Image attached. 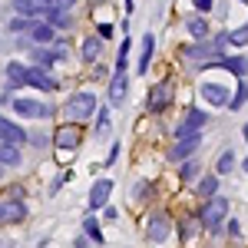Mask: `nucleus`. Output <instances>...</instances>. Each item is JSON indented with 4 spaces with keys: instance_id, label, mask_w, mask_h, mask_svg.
<instances>
[{
    "instance_id": "nucleus-1",
    "label": "nucleus",
    "mask_w": 248,
    "mask_h": 248,
    "mask_svg": "<svg viewBox=\"0 0 248 248\" xmlns=\"http://www.w3.org/2000/svg\"><path fill=\"white\" fill-rule=\"evenodd\" d=\"M225 218H229V199H225V195L205 199V205L199 209V225H202V229H209V232H215Z\"/></svg>"
},
{
    "instance_id": "nucleus-2",
    "label": "nucleus",
    "mask_w": 248,
    "mask_h": 248,
    "mask_svg": "<svg viewBox=\"0 0 248 248\" xmlns=\"http://www.w3.org/2000/svg\"><path fill=\"white\" fill-rule=\"evenodd\" d=\"M212 123V116L205 109H189L186 119L175 126V139H192V136H202V129Z\"/></svg>"
},
{
    "instance_id": "nucleus-3",
    "label": "nucleus",
    "mask_w": 248,
    "mask_h": 248,
    "mask_svg": "<svg viewBox=\"0 0 248 248\" xmlns=\"http://www.w3.org/2000/svg\"><path fill=\"white\" fill-rule=\"evenodd\" d=\"M96 113V96L93 93H77L66 99V116L73 119V123H79V119H86V116Z\"/></svg>"
},
{
    "instance_id": "nucleus-4",
    "label": "nucleus",
    "mask_w": 248,
    "mask_h": 248,
    "mask_svg": "<svg viewBox=\"0 0 248 248\" xmlns=\"http://www.w3.org/2000/svg\"><path fill=\"white\" fill-rule=\"evenodd\" d=\"M14 10L27 20H50V14L57 7H50L46 0H14Z\"/></svg>"
},
{
    "instance_id": "nucleus-5",
    "label": "nucleus",
    "mask_w": 248,
    "mask_h": 248,
    "mask_svg": "<svg viewBox=\"0 0 248 248\" xmlns=\"http://www.w3.org/2000/svg\"><path fill=\"white\" fill-rule=\"evenodd\" d=\"M126 93H129V77H126V70H116L109 79V106H123Z\"/></svg>"
},
{
    "instance_id": "nucleus-6",
    "label": "nucleus",
    "mask_w": 248,
    "mask_h": 248,
    "mask_svg": "<svg viewBox=\"0 0 248 248\" xmlns=\"http://www.w3.org/2000/svg\"><path fill=\"white\" fill-rule=\"evenodd\" d=\"M27 218V205L20 199H0V225L7 222H23Z\"/></svg>"
},
{
    "instance_id": "nucleus-7",
    "label": "nucleus",
    "mask_w": 248,
    "mask_h": 248,
    "mask_svg": "<svg viewBox=\"0 0 248 248\" xmlns=\"http://www.w3.org/2000/svg\"><path fill=\"white\" fill-rule=\"evenodd\" d=\"M199 142H202V136H192V139H175V146L169 149V159H172V162H189L192 153L199 149Z\"/></svg>"
},
{
    "instance_id": "nucleus-8",
    "label": "nucleus",
    "mask_w": 248,
    "mask_h": 248,
    "mask_svg": "<svg viewBox=\"0 0 248 248\" xmlns=\"http://www.w3.org/2000/svg\"><path fill=\"white\" fill-rule=\"evenodd\" d=\"M14 109L20 116H27V119H40V116H50V106L46 103H40V99H14Z\"/></svg>"
},
{
    "instance_id": "nucleus-9",
    "label": "nucleus",
    "mask_w": 248,
    "mask_h": 248,
    "mask_svg": "<svg viewBox=\"0 0 248 248\" xmlns=\"http://www.w3.org/2000/svg\"><path fill=\"white\" fill-rule=\"evenodd\" d=\"M27 83L37 86V90H43V93H53V90H57V79L50 77V70H43V66H30V70H27Z\"/></svg>"
},
{
    "instance_id": "nucleus-10",
    "label": "nucleus",
    "mask_w": 248,
    "mask_h": 248,
    "mask_svg": "<svg viewBox=\"0 0 248 248\" xmlns=\"http://www.w3.org/2000/svg\"><path fill=\"white\" fill-rule=\"evenodd\" d=\"M109 192H113V179H99V182H93V189H90V212L103 209V205L109 202Z\"/></svg>"
},
{
    "instance_id": "nucleus-11",
    "label": "nucleus",
    "mask_w": 248,
    "mask_h": 248,
    "mask_svg": "<svg viewBox=\"0 0 248 248\" xmlns=\"http://www.w3.org/2000/svg\"><path fill=\"white\" fill-rule=\"evenodd\" d=\"M169 103H172V83H159V86H153L149 96H146V106H149V109H166Z\"/></svg>"
},
{
    "instance_id": "nucleus-12",
    "label": "nucleus",
    "mask_w": 248,
    "mask_h": 248,
    "mask_svg": "<svg viewBox=\"0 0 248 248\" xmlns=\"http://www.w3.org/2000/svg\"><path fill=\"white\" fill-rule=\"evenodd\" d=\"M0 142L23 146V142H27V133H23V126H17V123H10V119H3V116H0Z\"/></svg>"
},
{
    "instance_id": "nucleus-13",
    "label": "nucleus",
    "mask_w": 248,
    "mask_h": 248,
    "mask_svg": "<svg viewBox=\"0 0 248 248\" xmlns=\"http://www.w3.org/2000/svg\"><path fill=\"white\" fill-rule=\"evenodd\" d=\"M53 146L63 149V153L77 149V146H79V129H77V126H60L57 136H53Z\"/></svg>"
},
{
    "instance_id": "nucleus-14",
    "label": "nucleus",
    "mask_w": 248,
    "mask_h": 248,
    "mask_svg": "<svg viewBox=\"0 0 248 248\" xmlns=\"http://www.w3.org/2000/svg\"><path fill=\"white\" fill-rule=\"evenodd\" d=\"M209 66H222V70H232L235 77H245L248 73V57H218L212 60V63H205V70Z\"/></svg>"
},
{
    "instance_id": "nucleus-15",
    "label": "nucleus",
    "mask_w": 248,
    "mask_h": 248,
    "mask_svg": "<svg viewBox=\"0 0 248 248\" xmlns=\"http://www.w3.org/2000/svg\"><path fill=\"white\" fill-rule=\"evenodd\" d=\"M199 93H202V99H209L212 106H229V90H225V86H218V83H202V90H199Z\"/></svg>"
},
{
    "instance_id": "nucleus-16",
    "label": "nucleus",
    "mask_w": 248,
    "mask_h": 248,
    "mask_svg": "<svg viewBox=\"0 0 248 248\" xmlns=\"http://www.w3.org/2000/svg\"><path fill=\"white\" fill-rule=\"evenodd\" d=\"M182 53L189 60H205V63H212V60H218L222 50H218V46H209V43H195V46H186Z\"/></svg>"
},
{
    "instance_id": "nucleus-17",
    "label": "nucleus",
    "mask_w": 248,
    "mask_h": 248,
    "mask_svg": "<svg viewBox=\"0 0 248 248\" xmlns=\"http://www.w3.org/2000/svg\"><path fill=\"white\" fill-rule=\"evenodd\" d=\"M146 232H149L153 242H166V238H169V218H166V215H153L149 225H146Z\"/></svg>"
},
{
    "instance_id": "nucleus-18",
    "label": "nucleus",
    "mask_w": 248,
    "mask_h": 248,
    "mask_svg": "<svg viewBox=\"0 0 248 248\" xmlns=\"http://www.w3.org/2000/svg\"><path fill=\"white\" fill-rule=\"evenodd\" d=\"M30 37H33V43H37V46L53 43V27H50V23H43V20H37V23L30 27Z\"/></svg>"
},
{
    "instance_id": "nucleus-19",
    "label": "nucleus",
    "mask_w": 248,
    "mask_h": 248,
    "mask_svg": "<svg viewBox=\"0 0 248 248\" xmlns=\"http://www.w3.org/2000/svg\"><path fill=\"white\" fill-rule=\"evenodd\" d=\"M153 53H155V37H153V30L142 37V57H139V73H146L149 70V60H153Z\"/></svg>"
},
{
    "instance_id": "nucleus-20",
    "label": "nucleus",
    "mask_w": 248,
    "mask_h": 248,
    "mask_svg": "<svg viewBox=\"0 0 248 248\" xmlns=\"http://www.w3.org/2000/svg\"><path fill=\"white\" fill-rule=\"evenodd\" d=\"M0 166H20V146L0 142Z\"/></svg>"
},
{
    "instance_id": "nucleus-21",
    "label": "nucleus",
    "mask_w": 248,
    "mask_h": 248,
    "mask_svg": "<svg viewBox=\"0 0 248 248\" xmlns=\"http://www.w3.org/2000/svg\"><path fill=\"white\" fill-rule=\"evenodd\" d=\"M27 70H30V66H23V63H10V66H7V83H10V86H23V83H27Z\"/></svg>"
},
{
    "instance_id": "nucleus-22",
    "label": "nucleus",
    "mask_w": 248,
    "mask_h": 248,
    "mask_svg": "<svg viewBox=\"0 0 248 248\" xmlns=\"http://www.w3.org/2000/svg\"><path fill=\"white\" fill-rule=\"evenodd\" d=\"M99 53H103V43H99V37H86V40H83V60H86V63H93Z\"/></svg>"
},
{
    "instance_id": "nucleus-23",
    "label": "nucleus",
    "mask_w": 248,
    "mask_h": 248,
    "mask_svg": "<svg viewBox=\"0 0 248 248\" xmlns=\"http://www.w3.org/2000/svg\"><path fill=\"white\" fill-rule=\"evenodd\" d=\"M186 30H189L192 37H199V40L209 37V23H205L202 17H189V20H186Z\"/></svg>"
},
{
    "instance_id": "nucleus-24",
    "label": "nucleus",
    "mask_w": 248,
    "mask_h": 248,
    "mask_svg": "<svg viewBox=\"0 0 248 248\" xmlns=\"http://www.w3.org/2000/svg\"><path fill=\"white\" fill-rule=\"evenodd\" d=\"M199 195H202V199H215V195H218V175H205V179L199 182Z\"/></svg>"
},
{
    "instance_id": "nucleus-25",
    "label": "nucleus",
    "mask_w": 248,
    "mask_h": 248,
    "mask_svg": "<svg viewBox=\"0 0 248 248\" xmlns=\"http://www.w3.org/2000/svg\"><path fill=\"white\" fill-rule=\"evenodd\" d=\"M43 23H50L53 30H66L73 20H70V14H66V10H53V14H50V20H43Z\"/></svg>"
},
{
    "instance_id": "nucleus-26",
    "label": "nucleus",
    "mask_w": 248,
    "mask_h": 248,
    "mask_svg": "<svg viewBox=\"0 0 248 248\" xmlns=\"http://www.w3.org/2000/svg\"><path fill=\"white\" fill-rule=\"evenodd\" d=\"M245 103H248V83H242V86L235 90V96L229 99V109H232V113H238V109H242Z\"/></svg>"
},
{
    "instance_id": "nucleus-27",
    "label": "nucleus",
    "mask_w": 248,
    "mask_h": 248,
    "mask_svg": "<svg viewBox=\"0 0 248 248\" xmlns=\"http://www.w3.org/2000/svg\"><path fill=\"white\" fill-rule=\"evenodd\" d=\"M83 232L90 235V242H96V245H103V232H99V225H96V218L90 215L86 222H83Z\"/></svg>"
},
{
    "instance_id": "nucleus-28",
    "label": "nucleus",
    "mask_w": 248,
    "mask_h": 248,
    "mask_svg": "<svg viewBox=\"0 0 248 248\" xmlns=\"http://www.w3.org/2000/svg\"><path fill=\"white\" fill-rule=\"evenodd\" d=\"M57 57H60V53H46V50H40V46H33V60H37V66H43V70H50Z\"/></svg>"
},
{
    "instance_id": "nucleus-29",
    "label": "nucleus",
    "mask_w": 248,
    "mask_h": 248,
    "mask_svg": "<svg viewBox=\"0 0 248 248\" xmlns=\"http://www.w3.org/2000/svg\"><path fill=\"white\" fill-rule=\"evenodd\" d=\"M215 169H218V175H229V172L235 169V153H222V155H218V166H215Z\"/></svg>"
},
{
    "instance_id": "nucleus-30",
    "label": "nucleus",
    "mask_w": 248,
    "mask_h": 248,
    "mask_svg": "<svg viewBox=\"0 0 248 248\" xmlns=\"http://www.w3.org/2000/svg\"><path fill=\"white\" fill-rule=\"evenodd\" d=\"M195 175H199V162H195V159L182 162V169H179V179H186V182H189V179H195Z\"/></svg>"
},
{
    "instance_id": "nucleus-31",
    "label": "nucleus",
    "mask_w": 248,
    "mask_h": 248,
    "mask_svg": "<svg viewBox=\"0 0 248 248\" xmlns=\"http://www.w3.org/2000/svg\"><path fill=\"white\" fill-rule=\"evenodd\" d=\"M129 46H133V43H129V37H126L123 46H119V57H116V70H126V63H129Z\"/></svg>"
},
{
    "instance_id": "nucleus-32",
    "label": "nucleus",
    "mask_w": 248,
    "mask_h": 248,
    "mask_svg": "<svg viewBox=\"0 0 248 248\" xmlns=\"http://www.w3.org/2000/svg\"><path fill=\"white\" fill-rule=\"evenodd\" d=\"M229 40H232V46H245V43H248V23H245V27H238V30H232Z\"/></svg>"
},
{
    "instance_id": "nucleus-33",
    "label": "nucleus",
    "mask_w": 248,
    "mask_h": 248,
    "mask_svg": "<svg viewBox=\"0 0 248 248\" xmlns=\"http://www.w3.org/2000/svg\"><path fill=\"white\" fill-rule=\"evenodd\" d=\"M109 129V109H99V116H96V133H106Z\"/></svg>"
},
{
    "instance_id": "nucleus-34",
    "label": "nucleus",
    "mask_w": 248,
    "mask_h": 248,
    "mask_svg": "<svg viewBox=\"0 0 248 248\" xmlns=\"http://www.w3.org/2000/svg\"><path fill=\"white\" fill-rule=\"evenodd\" d=\"M30 27H33V20H27V17H20V20L10 23V30H30Z\"/></svg>"
},
{
    "instance_id": "nucleus-35",
    "label": "nucleus",
    "mask_w": 248,
    "mask_h": 248,
    "mask_svg": "<svg viewBox=\"0 0 248 248\" xmlns=\"http://www.w3.org/2000/svg\"><path fill=\"white\" fill-rule=\"evenodd\" d=\"M225 232H229L232 238H235V235L242 232V225H238V218H229V222H225Z\"/></svg>"
},
{
    "instance_id": "nucleus-36",
    "label": "nucleus",
    "mask_w": 248,
    "mask_h": 248,
    "mask_svg": "<svg viewBox=\"0 0 248 248\" xmlns=\"http://www.w3.org/2000/svg\"><path fill=\"white\" fill-rule=\"evenodd\" d=\"M46 3H50V7H57V10H70L77 0H46Z\"/></svg>"
},
{
    "instance_id": "nucleus-37",
    "label": "nucleus",
    "mask_w": 248,
    "mask_h": 248,
    "mask_svg": "<svg viewBox=\"0 0 248 248\" xmlns=\"http://www.w3.org/2000/svg\"><path fill=\"white\" fill-rule=\"evenodd\" d=\"M192 3H195V10H202V14L212 10V0H192Z\"/></svg>"
},
{
    "instance_id": "nucleus-38",
    "label": "nucleus",
    "mask_w": 248,
    "mask_h": 248,
    "mask_svg": "<svg viewBox=\"0 0 248 248\" xmlns=\"http://www.w3.org/2000/svg\"><path fill=\"white\" fill-rule=\"evenodd\" d=\"M242 136H245V142H248V126H245V129H242Z\"/></svg>"
},
{
    "instance_id": "nucleus-39",
    "label": "nucleus",
    "mask_w": 248,
    "mask_h": 248,
    "mask_svg": "<svg viewBox=\"0 0 248 248\" xmlns=\"http://www.w3.org/2000/svg\"><path fill=\"white\" fill-rule=\"evenodd\" d=\"M245 172H248V159H245Z\"/></svg>"
},
{
    "instance_id": "nucleus-40",
    "label": "nucleus",
    "mask_w": 248,
    "mask_h": 248,
    "mask_svg": "<svg viewBox=\"0 0 248 248\" xmlns=\"http://www.w3.org/2000/svg\"><path fill=\"white\" fill-rule=\"evenodd\" d=\"M238 3H248V0H238Z\"/></svg>"
},
{
    "instance_id": "nucleus-41",
    "label": "nucleus",
    "mask_w": 248,
    "mask_h": 248,
    "mask_svg": "<svg viewBox=\"0 0 248 248\" xmlns=\"http://www.w3.org/2000/svg\"><path fill=\"white\" fill-rule=\"evenodd\" d=\"M0 175H3V166H0Z\"/></svg>"
}]
</instances>
